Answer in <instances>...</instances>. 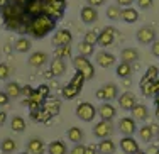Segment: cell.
I'll list each match as a JSON object with an SVG mask.
<instances>
[{"label":"cell","mask_w":159,"mask_h":154,"mask_svg":"<svg viewBox=\"0 0 159 154\" xmlns=\"http://www.w3.org/2000/svg\"><path fill=\"white\" fill-rule=\"evenodd\" d=\"M56 19L48 16V14H37L29 19L27 25H25V34L34 37V39H43L48 34H51L56 29Z\"/></svg>","instance_id":"obj_1"},{"label":"cell","mask_w":159,"mask_h":154,"mask_svg":"<svg viewBox=\"0 0 159 154\" xmlns=\"http://www.w3.org/2000/svg\"><path fill=\"white\" fill-rule=\"evenodd\" d=\"M71 63H73V68L80 71V73L85 76V80L86 81H90V80H93V76H95V68H93V65H92V61H90L86 56H81V54H78V56H73V59H71Z\"/></svg>","instance_id":"obj_2"},{"label":"cell","mask_w":159,"mask_h":154,"mask_svg":"<svg viewBox=\"0 0 159 154\" xmlns=\"http://www.w3.org/2000/svg\"><path fill=\"white\" fill-rule=\"evenodd\" d=\"M75 114H76V117L80 120H83V122H92L97 115V107L90 102H81L76 107Z\"/></svg>","instance_id":"obj_3"},{"label":"cell","mask_w":159,"mask_h":154,"mask_svg":"<svg viewBox=\"0 0 159 154\" xmlns=\"http://www.w3.org/2000/svg\"><path fill=\"white\" fill-rule=\"evenodd\" d=\"M97 98L102 102H112V100L119 98V86L115 83H107L102 88L97 90Z\"/></svg>","instance_id":"obj_4"},{"label":"cell","mask_w":159,"mask_h":154,"mask_svg":"<svg viewBox=\"0 0 159 154\" xmlns=\"http://www.w3.org/2000/svg\"><path fill=\"white\" fill-rule=\"evenodd\" d=\"M64 10H66V0H54V2L44 3V14L54 17L56 20H59L63 17Z\"/></svg>","instance_id":"obj_5"},{"label":"cell","mask_w":159,"mask_h":154,"mask_svg":"<svg viewBox=\"0 0 159 154\" xmlns=\"http://www.w3.org/2000/svg\"><path fill=\"white\" fill-rule=\"evenodd\" d=\"M135 39H137L139 44H144V46H147V44H152L154 41H156V29L151 27V25H144L137 31V34H135Z\"/></svg>","instance_id":"obj_6"},{"label":"cell","mask_w":159,"mask_h":154,"mask_svg":"<svg viewBox=\"0 0 159 154\" xmlns=\"http://www.w3.org/2000/svg\"><path fill=\"white\" fill-rule=\"evenodd\" d=\"M113 134V124L112 120H100L93 125V136L98 139H105L110 137Z\"/></svg>","instance_id":"obj_7"},{"label":"cell","mask_w":159,"mask_h":154,"mask_svg":"<svg viewBox=\"0 0 159 154\" xmlns=\"http://www.w3.org/2000/svg\"><path fill=\"white\" fill-rule=\"evenodd\" d=\"M113 43H115V29H113L112 25L103 27L98 32V41H97L98 46H102L105 49V48H110Z\"/></svg>","instance_id":"obj_8"},{"label":"cell","mask_w":159,"mask_h":154,"mask_svg":"<svg viewBox=\"0 0 159 154\" xmlns=\"http://www.w3.org/2000/svg\"><path fill=\"white\" fill-rule=\"evenodd\" d=\"M73 41V34H71L68 29H58V31L52 34V46H66V44H71Z\"/></svg>","instance_id":"obj_9"},{"label":"cell","mask_w":159,"mask_h":154,"mask_svg":"<svg viewBox=\"0 0 159 154\" xmlns=\"http://www.w3.org/2000/svg\"><path fill=\"white\" fill-rule=\"evenodd\" d=\"M25 151H27L29 154H44L48 151V146L44 144V141L41 137H32V139L27 141Z\"/></svg>","instance_id":"obj_10"},{"label":"cell","mask_w":159,"mask_h":154,"mask_svg":"<svg viewBox=\"0 0 159 154\" xmlns=\"http://www.w3.org/2000/svg\"><path fill=\"white\" fill-rule=\"evenodd\" d=\"M95 61H97L98 66H102V68H110V66L115 65L117 58L112 54V52H107L105 49H102L95 54Z\"/></svg>","instance_id":"obj_11"},{"label":"cell","mask_w":159,"mask_h":154,"mask_svg":"<svg viewBox=\"0 0 159 154\" xmlns=\"http://www.w3.org/2000/svg\"><path fill=\"white\" fill-rule=\"evenodd\" d=\"M119 130L124 136H132V134L137 132V124H135L134 117H124L119 122Z\"/></svg>","instance_id":"obj_12"},{"label":"cell","mask_w":159,"mask_h":154,"mask_svg":"<svg viewBox=\"0 0 159 154\" xmlns=\"http://www.w3.org/2000/svg\"><path fill=\"white\" fill-rule=\"evenodd\" d=\"M80 17L85 24H95L98 20V12H97V7H92V5H85L81 10H80Z\"/></svg>","instance_id":"obj_13"},{"label":"cell","mask_w":159,"mask_h":154,"mask_svg":"<svg viewBox=\"0 0 159 154\" xmlns=\"http://www.w3.org/2000/svg\"><path fill=\"white\" fill-rule=\"evenodd\" d=\"M97 114L100 115L102 120H112V119H115V115H117V108L113 107L110 102H103L97 108Z\"/></svg>","instance_id":"obj_14"},{"label":"cell","mask_w":159,"mask_h":154,"mask_svg":"<svg viewBox=\"0 0 159 154\" xmlns=\"http://www.w3.org/2000/svg\"><path fill=\"white\" fill-rule=\"evenodd\" d=\"M48 61H49V56H48V52H44V51L32 52L27 59L29 66H32V68H41V66H44Z\"/></svg>","instance_id":"obj_15"},{"label":"cell","mask_w":159,"mask_h":154,"mask_svg":"<svg viewBox=\"0 0 159 154\" xmlns=\"http://www.w3.org/2000/svg\"><path fill=\"white\" fill-rule=\"evenodd\" d=\"M66 73V59H61V58H54L51 61V66H49V75L52 76H63Z\"/></svg>","instance_id":"obj_16"},{"label":"cell","mask_w":159,"mask_h":154,"mask_svg":"<svg viewBox=\"0 0 159 154\" xmlns=\"http://www.w3.org/2000/svg\"><path fill=\"white\" fill-rule=\"evenodd\" d=\"M120 149H122L124 154H134L139 149V144L132 136H124L122 141H120Z\"/></svg>","instance_id":"obj_17"},{"label":"cell","mask_w":159,"mask_h":154,"mask_svg":"<svg viewBox=\"0 0 159 154\" xmlns=\"http://www.w3.org/2000/svg\"><path fill=\"white\" fill-rule=\"evenodd\" d=\"M119 105H120V108H124V110H130L132 107H134L135 103V95L134 93H130V92H124L122 95H119Z\"/></svg>","instance_id":"obj_18"},{"label":"cell","mask_w":159,"mask_h":154,"mask_svg":"<svg viewBox=\"0 0 159 154\" xmlns=\"http://www.w3.org/2000/svg\"><path fill=\"white\" fill-rule=\"evenodd\" d=\"M120 19L127 24H134V22L139 20V12L134 9V7H122V12H120Z\"/></svg>","instance_id":"obj_19"},{"label":"cell","mask_w":159,"mask_h":154,"mask_svg":"<svg viewBox=\"0 0 159 154\" xmlns=\"http://www.w3.org/2000/svg\"><path fill=\"white\" fill-rule=\"evenodd\" d=\"M97 149H98V154H113L117 147H115V142L110 137H105V139H100V142L97 144Z\"/></svg>","instance_id":"obj_20"},{"label":"cell","mask_w":159,"mask_h":154,"mask_svg":"<svg viewBox=\"0 0 159 154\" xmlns=\"http://www.w3.org/2000/svg\"><path fill=\"white\" fill-rule=\"evenodd\" d=\"M130 114L134 117V120H141V122L147 120V117H149V110H147V107L144 103H135L130 108Z\"/></svg>","instance_id":"obj_21"},{"label":"cell","mask_w":159,"mask_h":154,"mask_svg":"<svg viewBox=\"0 0 159 154\" xmlns=\"http://www.w3.org/2000/svg\"><path fill=\"white\" fill-rule=\"evenodd\" d=\"M66 137L68 141H71L73 144H80V142H83V139H85V132H83V129H80V127H70L66 132Z\"/></svg>","instance_id":"obj_22"},{"label":"cell","mask_w":159,"mask_h":154,"mask_svg":"<svg viewBox=\"0 0 159 154\" xmlns=\"http://www.w3.org/2000/svg\"><path fill=\"white\" fill-rule=\"evenodd\" d=\"M3 92L9 95V98H19V97L22 95V86L19 85L17 81H7Z\"/></svg>","instance_id":"obj_23"},{"label":"cell","mask_w":159,"mask_h":154,"mask_svg":"<svg viewBox=\"0 0 159 154\" xmlns=\"http://www.w3.org/2000/svg\"><path fill=\"white\" fill-rule=\"evenodd\" d=\"M31 48H32V41L29 39L27 36H20L16 41V44H14V49H16L17 52H29Z\"/></svg>","instance_id":"obj_24"},{"label":"cell","mask_w":159,"mask_h":154,"mask_svg":"<svg viewBox=\"0 0 159 154\" xmlns=\"http://www.w3.org/2000/svg\"><path fill=\"white\" fill-rule=\"evenodd\" d=\"M139 59V51L135 48H125L120 52V61H125V63H135Z\"/></svg>","instance_id":"obj_25"},{"label":"cell","mask_w":159,"mask_h":154,"mask_svg":"<svg viewBox=\"0 0 159 154\" xmlns=\"http://www.w3.org/2000/svg\"><path fill=\"white\" fill-rule=\"evenodd\" d=\"M80 92H81V88H78V86L68 83V85L63 86L61 95H63V98H66V100H73V98H76V97L80 95Z\"/></svg>","instance_id":"obj_26"},{"label":"cell","mask_w":159,"mask_h":154,"mask_svg":"<svg viewBox=\"0 0 159 154\" xmlns=\"http://www.w3.org/2000/svg\"><path fill=\"white\" fill-rule=\"evenodd\" d=\"M48 154H68L66 144L63 141H52L48 144Z\"/></svg>","instance_id":"obj_27"},{"label":"cell","mask_w":159,"mask_h":154,"mask_svg":"<svg viewBox=\"0 0 159 154\" xmlns=\"http://www.w3.org/2000/svg\"><path fill=\"white\" fill-rule=\"evenodd\" d=\"M115 73H117V76L119 78H129L132 75V66H130V63H125V61H120V65H117L115 66Z\"/></svg>","instance_id":"obj_28"},{"label":"cell","mask_w":159,"mask_h":154,"mask_svg":"<svg viewBox=\"0 0 159 154\" xmlns=\"http://www.w3.org/2000/svg\"><path fill=\"white\" fill-rule=\"evenodd\" d=\"M137 132H139V139H141L142 142H151L154 139V136H156L151 125H142Z\"/></svg>","instance_id":"obj_29"},{"label":"cell","mask_w":159,"mask_h":154,"mask_svg":"<svg viewBox=\"0 0 159 154\" xmlns=\"http://www.w3.org/2000/svg\"><path fill=\"white\" fill-rule=\"evenodd\" d=\"M78 52L81 56L90 58V56H93V52H95V44H90V43H86V41H81V43L78 44Z\"/></svg>","instance_id":"obj_30"},{"label":"cell","mask_w":159,"mask_h":154,"mask_svg":"<svg viewBox=\"0 0 159 154\" xmlns=\"http://www.w3.org/2000/svg\"><path fill=\"white\" fill-rule=\"evenodd\" d=\"M10 129L14 130V132H24L25 130V120L20 117V115H16V117H12L10 120Z\"/></svg>","instance_id":"obj_31"},{"label":"cell","mask_w":159,"mask_h":154,"mask_svg":"<svg viewBox=\"0 0 159 154\" xmlns=\"http://www.w3.org/2000/svg\"><path fill=\"white\" fill-rule=\"evenodd\" d=\"M0 149H2L3 154H12V152L17 149V142L14 141V139L7 137V139H3V141H2V144H0Z\"/></svg>","instance_id":"obj_32"},{"label":"cell","mask_w":159,"mask_h":154,"mask_svg":"<svg viewBox=\"0 0 159 154\" xmlns=\"http://www.w3.org/2000/svg\"><path fill=\"white\" fill-rule=\"evenodd\" d=\"M54 58H61V59L71 58V44H66V46H58L54 49Z\"/></svg>","instance_id":"obj_33"},{"label":"cell","mask_w":159,"mask_h":154,"mask_svg":"<svg viewBox=\"0 0 159 154\" xmlns=\"http://www.w3.org/2000/svg\"><path fill=\"white\" fill-rule=\"evenodd\" d=\"M120 12H122V7L120 5H108L107 7V19L110 20H119L120 19Z\"/></svg>","instance_id":"obj_34"},{"label":"cell","mask_w":159,"mask_h":154,"mask_svg":"<svg viewBox=\"0 0 159 154\" xmlns=\"http://www.w3.org/2000/svg\"><path fill=\"white\" fill-rule=\"evenodd\" d=\"M141 92H142L146 97H154V81L142 80V81H141Z\"/></svg>","instance_id":"obj_35"},{"label":"cell","mask_w":159,"mask_h":154,"mask_svg":"<svg viewBox=\"0 0 159 154\" xmlns=\"http://www.w3.org/2000/svg\"><path fill=\"white\" fill-rule=\"evenodd\" d=\"M156 78H159V68L157 66H149L147 71L144 73L142 80H149V81H154Z\"/></svg>","instance_id":"obj_36"},{"label":"cell","mask_w":159,"mask_h":154,"mask_svg":"<svg viewBox=\"0 0 159 154\" xmlns=\"http://www.w3.org/2000/svg\"><path fill=\"white\" fill-rule=\"evenodd\" d=\"M83 41H86V43H90V44H97V41H98V32L97 31H88L85 34V37H83Z\"/></svg>","instance_id":"obj_37"},{"label":"cell","mask_w":159,"mask_h":154,"mask_svg":"<svg viewBox=\"0 0 159 154\" xmlns=\"http://www.w3.org/2000/svg\"><path fill=\"white\" fill-rule=\"evenodd\" d=\"M10 76V66L5 63H0V80H7Z\"/></svg>","instance_id":"obj_38"},{"label":"cell","mask_w":159,"mask_h":154,"mask_svg":"<svg viewBox=\"0 0 159 154\" xmlns=\"http://www.w3.org/2000/svg\"><path fill=\"white\" fill-rule=\"evenodd\" d=\"M135 2H137L139 9H142V10H147V9H151V7H152L154 0H135Z\"/></svg>","instance_id":"obj_39"},{"label":"cell","mask_w":159,"mask_h":154,"mask_svg":"<svg viewBox=\"0 0 159 154\" xmlns=\"http://www.w3.org/2000/svg\"><path fill=\"white\" fill-rule=\"evenodd\" d=\"M70 154H85V146L80 142V144H75L73 147H71Z\"/></svg>","instance_id":"obj_40"},{"label":"cell","mask_w":159,"mask_h":154,"mask_svg":"<svg viewBox=\"0 0 159 154\" xmlns=\"http://www.w3.org/2000/svg\"><path fill=\"white\" fill-rule=\"evenodd\" d=\"M151 52H152V56L159 58V39H156L152 44H151Z\"/></svg>","instance_id":"obj_41"},{"label":"cell","mask_w":159,"mask_h":154,"mask_svg":"<svg viewBox=\"0 0 159 154\" xmlns=\"http://www.w3.org/2000/svg\"><path fill=\"white\" fill-rule=\"evenodd\" d=\"M9 95H7L5 92H2V90H0V107H5L7 103H9Z\"/></svg>","instance_id":"obj_42"},{"label":"cell","mask_w":159,"mask_h":154,"mask_svg":"<svg viewBox=\"0 0 159 154\" xmlns=\"http://www.w3.org/2000/svg\"><path fill=\"white\" fill-rule=\"evenodd\" d=\"M85 154H98V149L97 146H85Z\"/></svg>","instance_id":"obj_43"},{"label":"cell","mask_w":159,"mask_h":154,"mask_svg":"<svg viewBox=\"0 0 159 154\" xmlns=\"http://www.w3.org/2000/svg\"><path fill=\"white\" fill-rule=\"evenodd\" d=\"M103 3H105V0H86V5H92V7H100Z\"/></svg>","instance_id":"obj_44"},{"label":"cell","mask_w":159,"mask_h":154,"mask_svg":"<svg viewBox=\"0 0 159 154\" xmlns=\"http://www.w3.org/2000/svg\"><path fill=\"white\" fill-rule=\"evenodd\" d=\"M134 2H135V0H117V5H120V7H130Z\"/></svg>","instance_id":"obj_45"},{"label":"cell","mask_w":159,"mask_h":154,"mask_svg":"<svg viewBox=\"0 0 159 154\" xmlns=\"http://www.w3.org/2000/svg\"><path fill=\"white\" fill-rule=\"evenodd\" d=\"M31 93H32V88H31V86H22V95L31 97Z\"/></svg>","instance_id":"obj_46"},{"label":"cell","mask_w":159,"mask_h":154,"mask_svg":"<svg viewBox=\"0 0 159 154\" xmlns=\"http://www.w3.org/2000/svg\"><path fill=\"white\" fill-rule=\"evenodd\" d=\"M5 120H7V114H5L3 110H0V127L5 124Z\"/></svg>","instance_id":"obj_47"},{"label":"cell","mask_w":159,"mask_h":154,"mask_svg":"<svg viewBox=\"0 0 159 154\" xmlns=\"http://www.w3.org/2000/svg\"><path fill=\"white\" fill-rule=\"evenodd\" d=\"M156 93H159V78L154 80V95H156Z\"/></svg>","instance_id":"obj_48"},{"label":"cell","mask_w":159,"mask_h":154,"mask_svg":"<svg viewBox=\"0 0 159 154\" xmlns=\"http://www.w3.org/2000/svg\"><path fill=\"white\" fill-rule=\"evenodd\" d=\"M154 102H156V105H159V93H156V95H154Z\"/></svg>","instance_id":"obj_49"},{"label":"cell","mask_w":159,"mask_h":154,"mask_svg":"<svg viewBox=\"0 0 159 154\" xmlns=\"http://www.w3.org/2000/svg\"><path fill=\"white\" fill-rule=\"evenodd\" d=\"M134 154H147V152H144V151H141V149H137V151H135Z\"/></svg>","instance_id":"obj_50"},{"label":"cell","mask_w":159,"mask_h":154,"mask_svg":"<svg viewBox=\"0 0 159 154\" xmlns=\"http://www.w3.org/2000/svg\"><path fill=\"white\" fill-rule=\"evenodd\" d=\"M156 107H157V108H156V117L159 119V105H156Z\"/></svg>","instance_id":"obj_51"},{"label":"cell","mask_w":159,"mask_h":154,"mask_svg":"<svg viewBox=\"0 0 159 154\" xmlns=\"http://www.w3.org/2000/svg\"><path fill=\"white\" fill-rule=\"evenodd\" d=\"M156 136H157V142H159V132H157V134H156Z\"/></svg>","instance_id":"obj_52"},{"label":"cell","mask_w":159,"mask_h":154,"mask_svg":"<svg viewBox=\"0 0 159 154\" xmlns=\"http://www.w3.org/2000/svg\"><path fill=\"white\" fill-rule=\"evenodd\" d=\"M20 154H29V152H27V151H25V152H20Z\"/></svg>","instance_id":"obj_53"},{"label":"cell","mask_w":159,"mask_h":154,"mask_svg":"<svg viewBox=\"0 0 159 154\" xmlns=\"http://www.w3.org/2000/svg\"><path fill=\"white\" fill-rule=\"evenodd\" d=\"M156 154H159V149H157V152H156Z\"/></svg>","instance_id":"obj_54"}]
</instances>
